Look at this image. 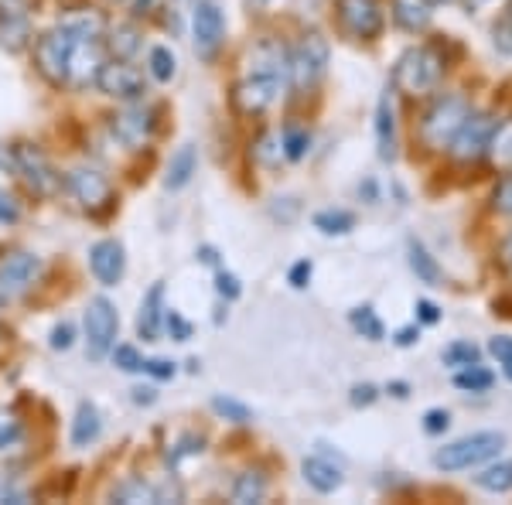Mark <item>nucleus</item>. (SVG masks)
Returning <instances> with one entry per match:
<instances>
[{
    "label": "nucleus",
    "instance_id": "f257e3e1",
    "mask_svg": "<svg viewBox=\"0 0 512 505\" xmlns=\"http://www.w3.org/2000/svg\"><path fill=\"white\" fill-rule=\"evenodd\" d=\"M441 76H444V59L431 45H417V48H410V52H403L393 69L396 89H403L407 96L434 93Z\"/></svg>",
    "mask_w": 512,
    "mask_h": 505
},
{
    "label": "nucleus",
    "instance_id": "f03ea898",
    "mask_svg": "<svg viewBox=\"0 0 512 505\" xmlns=\"http://www.w3.org/2000/svg\"><path fill=\"white\" fill-rule=\"evenodd\" d=\"M468 113H472V103L461 93L441 96L431 110H427L424 123H420V140H424L431 151H444V147L451 144V137L458 134L461 123H465Z\"/></svg>",
    "mask_w": 512,
    "mask_h": 505
},
{
    "label": "nucleus",
    "instance_id": "7ed1b4c3",
    "mask_svg": "<svg viewBox=\"0 0 512 505\" xmlns=\"http://www.w3.org/2000/svg\"><path fill=\"white\" fill-rule=\"evenodd\" d=\"M502 444L506 437L495 434V430H485V434H472V437H461L448 447L434 454V465L441 471H465V468H475V465H485V461L499 458Z\"/></svg>",
    "mask_w": 512,
    "mask_h": 505
},
{
    "label": "nucleus",
    "instance_id": "20e7f679",
    "mask_svg": "<svg viewBox=\"0 0 512 505\" xmlns=\"http://www.w3.org/2000/svg\"><path fill=\"white\" fill-rule=\"evenodd\" d=\"M325 69H328V41L318 31H308L291 48V62H287V79H291L294 93H308L311 86H318Z\"/></svg>",
    "mask_w": 512,
    "mask_h": 505
},
{
    "label": "nucleus",
    "instance_id": "39448f33",
    "mask_svg": "<svg viewBox=\"0 0 512 505\" xmlns=\"http://www.w3.org/2000/svg\"><path fill=\"white\" fill-rule=\"evenodd\" d=\"M76 31L69 24H59V28L45 31L35 41V65L52 86H65V76H69V59H72V45H76Z\"/></svg>",
    "mask_w": 512,
    "mask_h": 505
},
{
    "label": "nucleus",
    "instance_id": "423d86ee",
    "mask_svg": "<svg viewBox=\"0 0 512 505\" xmlns=\"http://www.w3.org/2000/svg\"><path fill=\"white\" fill-rule=\"evenodd\" d=\"M82 325H86V352L89 359H106L110 349L117 345V331H120V314L113 308L110 297H93V301L86 304V318H82Z\"/></svg>",
    "mask_w": 512,
    "mask_h": 505
},
{
    "label": "nucleus",
    "instance_id": "0eeeda50",
    "mask_svg": "<svg viewBox=\"0 0 512 505\" xmlns=\"http://www.w3.org/2000/svg\"><path fill=\"white\" fill-rule=\"evenodd\" d=\"M11 154H14V171H18L24 178V185L38 198H52L62 192V175L52 168V161H48L35 144H18V147H11Z\"/></svg>",
    "mask_w": 512,
    "mask_h": 505
},
{
    "label": "nucleus",
    "instance_id": "6e6552de",
    "mask_svg": "<svg viewBox=\"0 0 512 505\" xmlns=\"http://www.w3.org/2000/svg\"><path fill=\"white\" fill-rule=\"evenodd\" d=\"M65 188H69V195L76 198L79 209L89 212V215L110 212L113 202H117L110 178L99 175L96 168H76V171H69V178H65Z\"/></svg>",
    "mask_w": 512,
    "mask_h": 505
},
{
    "label": "nucleus",
    "instance_id": "1a4fd4ad",
    "mask_svg": "<svg viewBox=\"0 0 512 505\" xmlns=\"http://www.w3.org/2000/svg\"><path fill=\"white\" fill-rule=\"evenodd\" d=\"M96 86L103 96L120 99V103H137V99H144L147 93L144 72L134 69L127 59L103 62V69H99V76H96Z\"/></svg>",
    "mask_w": 512,
    "mask_h": 505
},
{
    "label": "nucleus",
    "instance_id": "9d476101",
    "mask_svg": "<svg viewBox=\"0 0 512 505\" xmlns=\"http://www.w3.org/2000/svg\"><path fill=\"white\" fill-rule=\"evenodd\" d=\"M192 38H195V55L202 62H212L219 55L222 41H226V21H222V11L212 0H198L195 4Z\"/></svg>",
    "mask_w": 512,
    "mask_h": 505
},
{
    "label": "nucleus",
    "instance_id": "9b49d317",
    "mask_svg": "<svg viewBox=\"0 0 512 505\" xmlns=\"http://www.w3.org/2000/svg\"><path fill=\"white\" fill-rule=\"evenodd\" d=\"M495 120L489 113H468L465 123L458 127V134L451 137L448 151L454 154V161H478L485 154V144H489Z\"/></svg>",
    "mask_w": 512,
    "mask_h": 505
},
{
    "label": "nucleus",
    "instance_id": "f8f14e48",
    "mask_svg": "<svg viewBox=\"0 0 512 505\" xmlns=\"http://www.w3.org/2000/svg\"><path fill=\"white\" fill-rule=\"evenodd\" d=\"M338 21L352 38L373 41L383 31V11L376 0H338Z\"/></svg>",
    "mask_w": 512,
    "mask_h": 505
},
{
    "label": "nucleus",
    "instance_id": "ddd939ff",
    "mask_svg": "<svg viewBox=\"0 0 512 505\" xmlns=\"http://www.w3.org/2000/svg\"><path fill=\"white\" fill-rule=\"evenodd\" d=\"M113 137L127 151H140L154 137V110L151 106H127L113 117Z\"/></svg>",
    "mask_w": 512,
    "mask_h": 505
},
{
    "label": "nucleus",
    "instance_id": "4468645a",
    "mask_svg": "<svg viewBox=\"0 0 512 505\" xmlns=\"http://www.w3.org/2000/svg\"><path fill=\"white\" fill-rule=\"evenodd\" d=\"M41 277V256L28 250H14L0 260V291L4 294H24Z\"/></svg>",
    "mask_w": 512,
    "mask_h": 505
},
{
    "label": "nucleus",
    "instance_id": "2eb2a0df",
    "mask_svg": "<svg viewBox=\"0 0 512 505\" xmlns=\"http://www.w3.org/2000/svg\"><path fill=\"white\" fill-rule=\"evenodd\" d=\"M277 93H280V79L250 76L233 89V106H236V113H243V117H260V113L277 99Z\"/></svg>",
    "mask_w": 512,
    "mask_h": 505
},
{
    "label": "nucleus",
    "instance_id": "dca6fc26",
    "mask_svg": "<svg viewBox=\"0 0 512 505\" xmlns=\"http://www.w3.org/2000/svg\"><path fill=\"white\" fill-rule=\"evenodd\" d=\"M106 55H103V41L99 38H76V45H72V59H69V76L65 82L69 86H89V82H96L99 69H103Z\"/></svg>",
    "mask_w": 512,
    "mask_h": 505
},
{
    "label": "nucleus",
    "instance_id": "f3484780",
    "mask_svg": "<svg viewBox=\"0 0 512 505\" xmlns=\"http://www.w3.org/2000/svg\"><path fill=\"white\" fill-rule=\"evenodd\" d=\"M89 267H93V277L103 287H117L123 280V270H127V256H123L120 239H99L89 250Z\"/></svg>",
    "mask_w": 512,
    "mask_h": 505
},
{
    "label": "nucleus",
    "instance_id": "a211bd4d",
    "mask_svg": "<svg viewBox=\"0 0 512 505\" xmlns=\"http://www.w3.org/2000/svg\"><path fill=\"white\" fill-rule=\"evenodd\" d=\"M31 38L28 24V0H0V41L7 48H24Z\"/></svg>",
    "mask_w": 512,
    "mask_h": 505
},
{
    "label": "nucleus",
    "instance_id": "6ab92c4d",
    "mask_svg": "<svg viewBox=\"0 0 512 505\" xmlns=\"http://www.w3.org/2000/svg\"><path fill=\"white\" fill-rule=\"evenodd\" d=\"M287 62H291V52H287L280 41L267 38L253 48L250 65H253V76H270V79H287Z\"/></svg>",
    "mask_w": 512,
    "mask_h": 505
},
{
    "label": "nucleus",
    "instance_id": "aec40b11",
    "mask_svg": "<svg viewBox=\"0 0 512 505\" xmlns=\"http://www.w3.org/2000/svg\"><path fill=\"white\" fill-rule=\"evenodd\" d=\"M164 325V284H154L151 291L140 301V314H137V335L144 342H158Z\"/></svg>",
    "mask_w": 512,
    "mask_h": 505
},
{
    "label": "nucleus",
    "instance_id": "412c9836",
    "mask_svg": "<svg viewBox=\"0 0 512 505\" xmlns=\"http://www.w3.org/2000/svg\"><path fill=\"white\" fill-rule=\"evenodd\" d=\"M376 144H379V157L393 161L396 157V110H393L390 89H386L376 103Z\"/></svg>",
    "mask_w": 512,
    "mask_h": 505
},
{
    "label": "nucleus",
    "instance_id": "4be33fe9",
    "mask_svg": "<svg viewBox=\"0 0 512 505\" xmlns=\"http://www.w3.org/2000/svg\"><path fill=\"white\" fill-rule=\"evenodd\" d=\"M301 471H304V482L321 495H332L342 488V471H338L328 458H304Z\"/></svg>",
    "mask_w": 512,
    "mask_h": 505
},
{
    "label": "nucleus",
    "instance_id": "5701e85b",
    "mask_svg": "<svg viewBox=\"0 0 512 505\" xmlns=\"http://www.w3.org/2000/svg\"><path fill=\"white\" fill-rule=\"evenodd\" d=\"M195 168H198V154L192 144L178 147L175 154H171L168 161V171H164V188H171V192H181V188L188 185V181L195 178Z\"/></svg>",
    "mask_w": 512,
    "mask_h": 505
},
{
    "label": "nucleus",
    "instance_id": "b1692460",
    "mask_svg": "<svg viewBox=\"0 0 512 505\" xmlns=\"http://www.w3.org/2000/svg\"><path fill=\"white\" fill-rule=\"evenodd\" d=\"M99 434H103V417H99V410L93 407V403H79L76 420H72V434H69L72 447L96 444Z\"/></svg>",
    "mask_w": 512,
    "mask_h": 505
},
{
    "label": "nucleus",
    "instance_id": "393cba45",
    "mask_svg": "<svg viewBox=\"0 0 512 505\" xmlns=\"http://www.w3.org/2000/svg\"><path fill=\"white\" fill-rule=\"evenodd\" d=\"M485 154H489V161L495 168H502V171L512 168V120L495 123L492 134H489V144H485Z\"/></svg>",
    "mask_w": 512,
    "mask_h": 505
},
{
    "label": "nucleus",
    "instance_id": "a878e982",
    "mask_svg": "<svg viewBox=\"0 0 512 505\" xmlns=\"http://www.w3.org/2000/svg\"><path fill=\"white\" fill-rule=\"evenodd\" d=\"M263 495H267V475H263V471H243V475H236V482H233L236 505L263 502Z\"/></svg>",
    "mask_w": 512,
    "mask_h": 505
},
{
    "label": "nucleus",
    "instance_id": "bb28decb",
    "mask_svg": "<svg viewBox=\"0 0 512 505\" xmlns=\"http://www.w3.org/2000/svg\"><path fill=\"white\" fill-rule=\"evenodd\" d=\"M475 485L482 488V492L506 495L509 488H512V461H499V465H489L485 471H478Z\"/></svg>",
    "mask_w": 512,
    "mask_h": 505
},
{
    "label": "nucleus",
    "instance_id": "cd10ccee",
    "mask_svg": "<svg viewBox=\"0 0 512 505\" xmlns=\"http://www.w3.org/2000/svg\"><path fill=\"white\" fill-rule=\"evenodd\" d=\"M410 267H414V273L427 287H441V267H437V260L424 250V243H417V239H410Z\"/></svg>",
    "mask_w": 512,
    "mask_h": 505
},
{
    "label": "nucleus",
    "instance_id": "c85d7f7f",
    "mask_svg": "<svg viewBox=\"0 0 512 505\" xmlns=\"http://www.w3.org/2000/svg\"><path fill=\"white\" fill-rule=\"evenodd\" d=\"M113 502H127V505H137V502H161L158 499V488L147 485L144 478H127V482H120L113 488Z\"/></svg>",
    "mask_w": 512,
    "mask_h": 505
},
{
    "label": "nucleus",
    "instance_id": "c756f323",
    "mask_svg": "<svg viewBox=\"0 0 512 505\" xmlns=\"http://www.w3.org/2000/svg\"><path fill=\"white\" fill-rule=\"evenodd\" d=\"M315 229H321L325 236H345L355 229V215L345 209H325L315 215Z\"/></svg>",
    "mask_w": 512,
    "mask_h": 505
},
{
    "label": "nucleus",
    "instance_id": "7c9ffc66",
    "mask_svg": "<svg viewBox=\"0 0 512 505\" xmlns=\"http://www.w3.org/2000/svg\"><path fill=\"white\" fill-rule=\"evenodd\" d=\"M492 383H495V376L489 369L478 366V362H475V366H465V369L454 372V386L465 389V393H485Z\"/></svg>",
    "mask_w": 512,
    "mask_h": 505
},
{
    "label": "nucleus",
    "instance_id": "2f4dec72",
    "mask_svg": "<svg viewBox=\"0 0 512 505\" xmlns=\"http://www.w3.org/2000/svg\"><path fill=\"white\" fill-rule=\"evenodd\" d=\"M147 65H151V76L158 79V82H171V79H175V72H178L175 55H171V48H164V45L151 48V55H147Z\"/></svg>",
    "mask_w": 512,
    "mask_h": 505
},
{
    "label": "nucleus",
    "instance_id": "473e14b6",
    "mask_svg": "<svg viewBox=\"0 0 512 505\" xmlns=\"http://www.w3.org/2000/svg\"><path fill=\"white\" fill-rule=\"evenodd\" d=\"M280 147H284V157L287 161H301L311 147V134L304 127H284V137H280Z\"/></svg>",
    "mask_w": 512,
    "mask_h": 505
},
{
    "label": "nucleus",
    "instance_id": "72a5a7b5",
    "mask_svg": "<svg viewBox=\"0 0 512 505\" xmlns=\"http://www.w3.org/2000/svg\"><path fill=\"white\" fill-rule=\"evenodd\" d=\"M349 321L362 338H369V342H379V338H383V321L376 318L373 308H355L349 314Z\"/></svg>",
    "mask_w": 512,
    "mask_h": 505
},
{
    "label": "nucleus",
    "instance_id": "f704fd0d",
    "mask_svg": "<svg viewBox=\"0 0 512 505\" xmlns=\"http://www.w3.org/2000/svg\"><path fill=\"white\" fill-rule=\"evenodd\" d=\"M212 410H216L219 417L233 420V424H250L253 420V410L246 407V403L233 400V396H216V400H212Z\"/></svg>",
    "mask_w": 512,
    "mask_h": 505
},
{
    "label": "nucleus",
    "instance_id": "c9c22d12",
    "mask_svg": "<svg viewBox=\"0 0 512 505\" xmlns=\"http://www.w3.org/2000/svg\"><path fill=\"white\" fill-rule=\"evenodd\" d=\"M393 18H396L400 28H407V31L427 28V11H424V7H417V4H407V0H400V4H396Z\"/></svg>",
    "mask_w": 512,
    "mask_h": 505
},
{
    "label": "nucleus",
    "instance_id": "e433bc0d",
    "mask_svg": "<svg viewBox=\"0 0 512 505\" xmlns=\"http://www.w3.org/2000/svg\"><path fill=\"white\" fill-rule=\"evenodd\" d=\"M444 362H448V366H454V369L475 366V362H478V345H472V342H454V345H448V349H444Z\"/></svg>",
    "mask_w": 512,
    "mask_h": 505
},
{
    "label": "nucleus",
    "instance_id": "4c0bfd02",
    "mask_svg": "<svg viewBox=\"0 0 512 505\" xmlns=\"http://www.w3.org/2000/svg\"><path fill=\"white\" fill-rule=\"evenodd\" d=\"M137 28H130V24H123V28L113 31V38H110V48H113V55L117 59H130V55L137 52Z\"/></svg>",
    "mask_w": 512,
    "mask_h": 505
},
{
    "label": "nucleus",
    "instance_id": "58836bf2",
    "mask_svg": "<svg viewBox=\"0 0 512 505\" xmlns=\"http://www.w3.org/2000/svg\"><path fill=\"white\" fill-rule=\"evenodd\" d=\"M110 355H113V366H117V369H123V372H144V355H140L134 345H113Z\"/></svg>",
    "mask_w": 512,
    "mask_h": 505
},
{
    "label": "nucleus",
    "instance_id": "ea45409f",
    "mask_svg": "<svg viewBox=\"0 0 512 505\" xmlns=\"http://www.w3.org/2000/svg\"><path fill=\"white\" fill-rule=\"evenodd\" d=\"M18 437H21V420L14 417L11 410L0 407V451H4V447H11Z\"/></svg>",
    "mask_w": 512,
    "mask_h": 505
},
{
    "label": "nucleus",
    "instance_id": "a19ab883",
    "mask_svg": "<svg viewBox=\"0 0 512 505\" xmlns=\"http://www.w3.org/2000/svg\"><path fill=\"white\" fill-rule=\"evenodd\" d=\"M202 451H205V437L202 434H185L175 444V451L168 454V461H171V465H178V461L185 458V454H202Z\"/></svg>",
    "mask_w": 512,
    "mask_h": 505
},
{
    "label": "nucleus",
    "instance_id": "79ce46f5",
    "mask_svg": "<svg viewBox=\"0 0 512 505\" xmlns=\"http://www.w3.org/2000/svg\"><path fill=\"white\" fill-rule=\"evenodd\" d=\"M489 352L495 355V359H499V366H502V372H506V379H512V338H506V335L492 338Z\"/></svg>",
    "mask_w": 512,
    "mask_h": 505
},
{
    "label": "nucleus",
    "instance_id": "37998d69",
    "mask_svg": "<svg viewBox=\"0 0 512 505\" xmlns=\"http://www.w3.org/2000/svg\"><path fill=\"white\" fill-rule=\"evenodd\" d=\"M256 157H260L263 164H277L280 157H284V147H280V137L274 134H263L260 144H256Z\"/></svg>",
    "mask_w": 512,
    "mask_h": 505
},
{
    "label": "nucleus",
    "instance_id": "c03bdc74",
    "mask_svg": "<svg viewBox=\"0 0 512 505\" xmlns=\"http://www.w3.org/2000/svg\"><path fill=\"white\" fill-rule=\"evenodd\" d=\"M216 291L219 297H226V301H236L239 294H243V287H239V280H236V273H229V270H216Z\"/></svg>",
    "mask_w": 512,
    "mask_h": 505
},
{
    "label": "nucleus",
    "instance_id": "a18cd8bd",
    "mask_svg": "<svg viewBox=\"0 0 512 505\" xmlns=\"http://www.w3.org/2000/svg\"><path fill=\"white\" fill-rule=\"evenodd\" d=\"M492 205H495V212H502V215H512V175H506L495 185V192H492Z\"/></svg>",
    "mask_w": 512,
    "mask_h": 505
},
{
    "label": "nucleus",
    "instance_id": "49530a36",
    "mask_svg": "<svg viewBox=\"0 0 512 505\" xmlns=\"http://www.w3.org/2000/svg\"><path fill=\"white\" fill-rule=\"evenodd\" d=\"M164 325H168V331H171V338H175V342H188V338H192V325H188V321L181 318L178 311L164 308Z\"/></svg>",
    "mask_w": 512,
    "mask_h": 505
},
{
    "label": "nucleus",
    "instance_id": "de8ad7c7",
    "mask_svg": "<svg viewBox=\"0 0 512 505\" xmlns=\"http://www.w3.org/2000/svg\"><path fill=\"white\" fill-rule=\"evenodd\" d=\"M72 342H76V328L69 325V321H62V325H55L52 328V349L55 352H65V349H72Z\"/></svg>",
    "mask_w": 512,
    "mask_h": 505
},
{
    "label": "nucleus",
    "instance_id": "09e8293b",
    "mask_svg": "<svg viewBox=\"0 0 512 505\" xmlns=\"http://www.w3.org/2000/svg\"><path fill=\"white\" fill-rule=\"evenodd\" d=\"M492 35H495V48H499V52H506V55H512V14L495 24Z\"/></svg>",
    "mask_w": 512,
    "mask_h": 505
},
{
    "label": "nucleus",
    "instance_id": "8fccbe9b",
    "mask_svg": "<svg viewBox=\"0 0 512 505\" xmlns=\"http://www.w3.org/2000/svg\"><path fill=\"white\" fill-rule=\"evenodd\" d=\"M21 219V209L18 202H14L7 192H0V226H14V222Z\"/></svg>",
    "mask_w": 512,
    "mask_h": 505
},
{
    "label": "nucleus",
    "instance_id": "3c124183",
    "mask_svg": "<svg viewBox=\"0 0 512 505\" xmlns=\"http://www.w3.org/2000/svg\"><path fill=\"white\" fill-rule=\"evenodd\" d=\"M448 424H451L448 410H427V417H424V430H427V434H444Z\"/></svg>",
    "mask_w": 512,
    "mask_h": 505
},
{
    "label": "nucleus",
    "instance_id": "603ef678",
    "mask_svg": "<svg viewBox=\"0 0 512 505\" xmlns=\"http://www.w3.org/2000/svg\"><path fill=\"white\" fill-rule=\"evenodd\" d=\"M311 273H315V267H311V260H301V263H294L291 273H287V280H291V287H308V280H311Z\"/></svg>",
    "mask_w": 512,
    "mask_h": 505
},
{
    "label": "nucleus",
    "instance_id": "864d4df0",
    "mask_svg": "<svg viewBox=\"0 0 512 505\" xmlns=\"http://www.w3.org/2000/svg\"><path fill=\"white\" fill-rule=\"evenodd\" d=\"M144 372H147V376H154V379H171V376H175V362H168V359H144Z\"/></svg>",
    "mask_w": 512,
    "mask_h": 505
},
{
    "label": "nucleus",
    "instance_id": "5fc2aeb1",
    "mask_svg": "<svg viewBox=\"0 0 512 505\" xmlns=\"http://www.w3.org/2000/svg\"><path fill=\"white\" fill-rule=\"evenodd\" d=\"M376 386H369V383H362V386H355L352 389V407H369V403H376Z\"/></svg>",
    "mask_w": 512,
    "mask_h": 505
},
{
    "label": "nucleus",
    "instance_id": "6e6d98bb",
    "mask_svg": "<svg viewBox=\"0 0 512 505\" xmlns=\"http://www.w3.org/2000/svg\"><path fill=\"white\" fill-rule=\"evenodd\" d=\"M417 314H420V321H424V325H434V321L441 318L437 304H431V301H417Z\"/></svg>",
    "mask_w": 512,
    "mask_h": 505
},
{
    "label": "nucleus",
    "instance_id": "4d7b16f0",
    "mask_svg": "<svg viewBox=\"0 0 512 505\" xmlns=\"http://www.w3.org/2000/svg\"><path fill=\"white\" fill-rule=\"evenodd\" d=\"M417 338H420V328L417 325H407V328L396 331V345H414Z\"/></svg>",
    "mask_w": 512,
    "mask_h": 505
},
{
    "label": "nucleus",
    "instance_id": "13d9d810",
    "mask_svg": "<svg viewBox=\"0 0 512 505\" xmlns=\"http://www.w3.org/2000/svg\"><path fill=\"white\" fill-rule=\"evenodd\" d=\"M154 400H158V396H154V389H151V386H137V389H134V403H144V407H151Z\"/></svg>",
    "mask_w": 512,
    "mask_h": 505
},
{
    "label": "nucleus",
    "instance_id": "bf43d9fd",
    "mask_svg": "<svg viewBox=\"0 0 512 505\" xmlns=\"http://www.w3.org/2000/svg\"><path fill=\"white\" fill-rule=\"evenodd\" d=\"M0 502H28V495L18 492V488H7V485H0Z\"/></svg>",
    "mask_w": 512,
    "mask_h": 505
},
{
    "label": "nucleus",
    "instance_id": "052dcab7",
    "mask_svg": "<svg viewBox=\"0 0 512 505\" xmlns=\"http://www.w3.org/2000/svg\"><path fill=\"white\" fill-rule=\"evenodd\" d=\"M198 260L209 263V267H219V256H216V250H212V246H202V253H198Z\"/></svg>",
    "mask_w": 512,
    "mask_h": 505
},
{
    "label": "nucleus",
    "instance_id": "680f3d73",
    "mask_svg": "<svg viewBox=\"0 0 512 505\" xmlns=\"http://www.w3.org/2000/svg\"><path fill=\"white\" fill-rule=\"evenodd\" d=\"M489 4H495V0H465L468 11H482V7H489Z\"/></svg>",
    "mask_w": 512,
    "mask_h": 505
},
{
    "label": "nucleus",
    "instance_id": "e2e57ef3",
    "mask_svg": "<svg viewBox=\"0 0 512 505\" xmlns=\"http://www.w3.org/2000/svg\"><path fill=\"white\" fill-rule=\"evenodd\" d=\"M390 393H393V396H400V400H403V396H407V383H393V386H390Z\"/></svg>",
    "mask_w": 512,
    "mask_h": 505
},
{
    "label": "nucleus",
    "instance_id": "0e129e2a",
    "mask_svg": "<svg viewBox=\"0 0 512 505\" xmlns=\"http://www.w3.org/2000/svg\"><path fill=\"white\" fill-rule=\"evenodd\" d=\"M246 4H250V7H256V11H260V7H267L270 0H246Z\"/></svg>",
    "mask_w": 512,
    "mask_h": 505
},
{
    "label": "nucleus",
    "instance_id": "69168bd1",
    "mask_svg": "<svg viewBox=\"0 0 512 505\" xmlns=\"http://www.w3.org/2000/svg\"><path fill=\"white\" fill-rule=\"evenodd\" d=\"M506 260H509V263H512V236H509V239H506Z\"/></svg>",
    "mask_w": 512,
    "mask_h": 505
},
{
    "label": "nucleus",
    "instance_id": "338daca9",
    "mask_svg": "<svg viewBox=\"0 0 512 505\" xmlns=\"http://www.w3.org/2000/svg\"><path fill=\"white\" fill-rule=\"evenodd\" d=\"M424 4H431V7H441V4H451V0H424Z\"/></svg>",
    "mask_w": 512,
    "mask_h": 505
},
{
    "label": "nucleus",
    "instance_id": "774afa93",
    "mask_svg": "<svg viewBox=\"0 0 512 505\" xmlns=\"http://www.w3.org/2000/svg\"><path fill=\"white\" fill-rule=\"evenodd\" d=\"M0 308H4V297H0Z\"/></svg>",
    "mask_w": 512,
    "mask_h": 505
}]
</instances>
